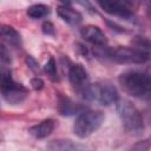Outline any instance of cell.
Listing matches in <instances>:
<instances>
[{
    "mask_svg": "<svg viewBox=\"0 0 151 151\" xmlns=\"http://www.w3.org/2000/svg\"><path fill=\"white\" fill-rule=\"evenodd\" d=\"M26 13L28 17L33 19H41V18H46L47 15H50L51 8L45 4H34L27 8Z\"/></svg>",
    "mask_w": 151,
    "mask_h": 151,
    "instance_id": "cell-15",
    "label": "cell"
},
{
    "mask_svg": "<svg viewBox=\"0 0 151 151\" xmlns=\"http://www.w3.org/2000/svg\"><path fill=\"white\" fill-rule=\"evenodd\" d=\"M80 35L84 40L88 41L92 45L104 47L107 44V38L104 34V32L94 25H86L80 29Z\"/></svg>",
    "mask_w": 151,
    "mask_h": 151,
    "instance_id": "cell-9",
    "label": "cell"
},
{
    "mask_svg": "<svg viewBox=\"0 0 151 151\" xmlns=\"http://www.w3.org/2000/svg\"><path fill=\"white\" fill-rule=\"evenodd\" d=\"M57 13L64 21L73 26H77L83 21L81 13L72 8L71 2H63L60 6L57 7Z\"/></svg>",
    "mask_w": 151,
    "mask_h": 151,
    "instance_id": "cell-10",
    "label": "cell"
},
{
    "mask_svg": "<svg viewBox=\"0 0 151 151\" xmlns=\"http://www.w3.org/2000/svg\"><path fill=\"white\" fill-rule=\"evenodd\" d=\"M94 85V98L93 100H97L99 104L104 106H109L111 104H116L119 99L118 91L114 85L111 83H98Z\"/></svg>",
    "mask_w": 151,
    "mask_h": 151,
    "instance_id": "cell-8",
    "label": "cell"
},
{
    "mask_svg": "<svg viewBox=\"0 0 151 151\" xmlns=\"http://www.w3.org/2000/svg\"><path fill=\"white\" fill-rule=\"evenodd\" d=\"M12 63V57L7 47L0 42V65L1 66H8Z\"/></svg>",
    "mask_w": 151,
    "mask_h": 151,
    "instance_id": "cell-17",
    "label": "cell"
},
{
    "mask_svg": "<svg viewBox=\"0 0 151 151\" xmlns=\"http://www.w3.org/2000/svg\"><path fill=\"white\" fill-rule=\"evenodd\" d=\"M25 63H26V65L28 66V68H29L31 71H33L34 73H37V74H40V73H41V68H40L39 63H38L32 55H26Z\"/></svg>",
    "mask_w": 151,
    "mask_h": 151,
    "instance_id": "cell-19",
    "label": "cell"
},
{
    "mask_svg": "<svg viewBox=\"0 0 151 151\" xmlns=\"http://www.w3.org/2000/svg\"><path fill=\"white\" fill-rule=\"evenodd\" d=\"M97 5L106 13L123 18L125 20H134V13L131 4L127 1H97Z\"/></svg>",
    "mask_w": 151,
    "mask_h": 151,
    "instance_id": "cell-7",
    "label": "cell"
},
{
    "mask_svg": "<svg viewBox=\"0 0 151 151\" xmlns=\"http://www.w3.org/2000/svg\"><path fill=\"white\" fill-rule=\"evenodd\" d=\"M0 93L2 98L12 104L17 105L22 103L29 94V91L20 83H17L8 66L0 67Z\"/></svg>",
    "mask_w": 151,
    "mask_h": 151,
    "instance_id": "cell-3",
    "label": "cell"
},
{
    "mask_svg": "<svg viewBox=\"0 0 151 151\" xmlns=\"http://www.w3.org/2000/svg\"><path fill=\"white\" fill-rule=\"evenodd\" d=\"M44 72L48 76V78L52 80V81H58L59 80V77H58V71H57V63H55V59L53 57H51L47 63L45 64L44 66Z\"/></svg>",
    "mask_w": 151,
    "mask_h": 151,
    "instance_id": "cell-16",
    "label": "cell"
},
{
    "mask_svg": "<svg viewBox=\"0 0 151 151\" xmlns=\"http://www.w3.org/2000/svg\"><path fill=\"white\" fill-rule=\"evenodd\" d=\"M54 127H55V122L53 119L48 118V119H44L40 123L31 126L28 129V133L37 139H44L53 132Z\"/></svg>",
    "mask_w": 151,
    "mask_h": 151,
    "instance_id": "cell-12",
    "label": "cell"
},
{
    "mask_svg": "<svg viewBox=\"0 0 151 151\" xmlns=\"http://www.w3.org/2000/svg\"><path fill=\"white\" fill-rule=\"evenodd\" d=\"M58 111L63 116H72L76 113H83L85 110L83 105L74 103L68 97L60 94L58 98Z\"/></svg>",
    "mask_w": 151,
    "mask_h": 151,
    "instance_id": "cell-13",
    "label": "cell"
},
{
    "mask_svg": "<svg viewBox=\"0 0 151 151\" xmlns=\"http://www.w3.org/2000/svg\"><path fill=\"white\" fill-rule=\"evenodd\" d=\"M68 79L74 91L85 100H93L94 85L90 83L88 73L81 64H72L68 67Z\"/></svg>",
    "mask_w": 151,
    "mask_h": 151,
    "instance_id": "cell-4",
    "label": "cell"
},
{
    "mask_svg": "<svg viewBox=\"0 0 151 151\" xmlns=\"http://www.w3.org/2000/svg\"><path fill=\"white\" fill-rule=\"evenodd\" d=\"M133 44L136 45L137 48L139 50H143L145 52H149V48H150V42H149V39L145 38V37H134L133 39Z\"/></svg>",
    "mask_w": 151,
    "mask_h": 151,
    "instance_id": "cell-18",
    "label": "cell"
},
{
    "mask_svg": "<svg viewBox=\"0 0 151 151\" xmlns=\"http://www.w3.org/2000/svg\"><path fill=\"white\" fill-rule=\"evenodd\" d=\"M117 113L126 132L138 136L144 131V119L140 111L127 99H118L116 103Z\"/></svg>",
    "mask_w": 151,
    "mask_h": 151,
    "instance_id": "cell-2",
    "label": "cell"
},
{
    "mask_svg": "<svg viewBox=\"0 0 151 151\" xmlns=\"http://www.w3.org/2000/svg\"><path fill=\"white\" fill-rule=\"evenodd\" d=\"M118 81L123 91L134 98L149 99L151 94V79L140 71H125L118 77Z\"/></svg>",
    "mask_w": 151,
    "mask_h": 151,
    "instance_id": "cell-1",
    "label": "cell"
},
{
    "mask_svg": "<svg viewBox=\"0 0 151 151\" xmlns=\"http://www.w3.org/2000/svg\"><path fill=\"white\" fill-rule=\"evenodd\" d=\"M41 28H42V32L47 35H54L55 34L54 25L51 21H44V24L41 25Z\"/></svg>",
    "mask_w": 151,
    "mask_h": 151,
    "instance_id": "cell-20",
    "label": "cell"
},
{
    "mask_svg": "<svg viewBox=\"0 0 151 151\" xmlns=\"http://www.w3.org/2000/svg\"><path fill=\"white\" fill-rule=\"evenodd\" d=\"M48 151H91L87 146L76 143L71 139H55L48 145Z\"/></svg>",
    "mask_w": 151,
    "mask_h": 151,
    "instance_id": "cell-11",
    "label": "cell"
},
{
    "mask_svg": "<svg viewBox=\"0 0 151 151\" xmlns=\"http://www.w3.org/2000/svg\"><path fill=\"white\" fill-rule=\"evenodd\" d=\"M105 117L101 111L98 110H87L80 113L74 124H73V132L77 137L84 139L96 132L103 124Z\"/></svg>",
    "mask_w": 151,
    "mask_h": 151,
    "instance_id": "cell-5",
    "label": "cell"
},
{
    "mask_svg": "<svg viewBox=\"0 0 151 151\" xmlns=\"http://www.w3.org/2000/svg\"><path fill=\"white\" fill-rule=\"evenodd\" d=\"M0 40L5 41L6 44L14 46V47L21 46L20 33L13 26H9L6 24H0Z\"/></svg>",
    "mask_w": 151,
    "mask_h": 151,
    "instance_id": "cell-14",
    "label": "cell"
},
{
    "mask_svg": "<svg viewBox=\"0 0 151 151\" xmlns=\"http://www.w3.org/2000/svg\"><path fill=\"white\" fill-rule=\"evenodd\" d=\"M31 86L33 87V90H35V91H40V90L44 88L45 83H44V80H42L41 78H39V77H34V78L31 79Z\"/></svg>",
    "mask_w": 151,
    "mask_h": 151,
    "instance_id": "cell-21",
    "label": "cell"
},
{
    "mask_svg": "<svg viewBox=\"0 0 151 151\" xmlns=\"http://www.w3.org/2000/svg\"><path fill=\"white\" fill-rule=\"evenodd\" d=\"M105 55L114 63L118 64H145L149 60L150 53L137 47H127V46H117L112 48H107Z\"/></svg>",
    "mask_w": 151,
    "mask_h": 151,
    "instance_id": "cell-6",
    "label": "cell"
}]
</instances>
